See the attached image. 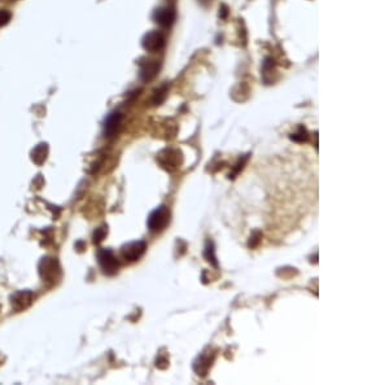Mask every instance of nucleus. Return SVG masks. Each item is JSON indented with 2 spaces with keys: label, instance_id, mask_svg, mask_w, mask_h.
I'll return each mask as SVG.
<instances>
[{
  "label": "nucleus",
  "instance_id": "18",
  "mask_svg": "<svg viewBox=\"0 0 389 385\" xmlns=\"http://www.w3.org/2000/svg\"><path fill=\"white\" fill-rule=\"evenodd\" d=\"M261 238H262V234L259 231L252 232L251 239H249V243H248L249 248H256V247H257V245L259 244V241H261Z\"/></svg>",
  "mask_w": 389,
  "mask_h": 385
},
{
  "label": "nucleus",
  "instance_id": "17",
  "mask_svg": "<svg viewBox=\"0 0 389 385\" xmlns=\"http://www.w3.org/2000/svg\"><path fill=\"white\" fill-rule=\"evenodd\" d=\"M107 234H108V227H105V226L104 227L96 228V231L94 232V243H96V244L101 243V241L105 239Z\"/></svg>",
  "mask_w": 389,
  "mask_h": 385
},
{
  "label": "nucleus",
  "instance_id": "6",
  "mask_svg": "<svg viewBox=\"0 0 389 385\" xmlns=\"http://www.w3.org/2000/svg\"><path fill=\"white\" fill-rule=\"evenodd\" d=\"M39 274H41L42 279L46 281L54 283L55 280H57L60 276V265L56 258H43L39 263Z\"/></svg>",
  "mask_w": 389,
  "mask_h": 385
},
{
  "label": "nucleus",
  "instance_id": "15",
  "mask_svg": "<svg viewBox=\"0 0 389 385\" xmlns=\"http://www.w3.org/2000/svg\"><path fill=\"white\" fill-rule=\"evenodd\" d=\"M291 139L293 141H297V143H304V141H308V139H309L308 130H306L304 126H300L299 130H297V132H295V134L291 135Z\"/></svg>",
  "mask_w": 389,
  "mask_h": 385
},
{
  "label": "nucleus",
  "instance_id": "7",
  "mask_svg": "<svg viewBox=\"0 0 389 385\" xmlns=\"http://www.w3.org/2000/svg\"><path fill=\"white\" fill-rule=\"evenodd\" d=\"M145 251H147V244L144 241H131V243L122 247L121 256L128 262H135L138 261L139 258L143 257Z\"/></svg>",
  "mask_w": 389,
  "mask_h": 385
},
{
  "label": "nucleus",
  "instance_id": "19",
  "mask_svg": "<svg viewBox=\"0 0 389 385\" xmlns=\"http://www.w3.org/2000/svg\"><path fill=\"white\" fill-rule=\"evenodd\" d=\"M10 18H12L10 12H8L7 9H0V26L7 25L10 21Z\"/></svg>",
  "mask_w": 389,
  "mask_h": 385
},
{
  "label": "nucleus",
  "instance_id": "1",
  "mask_svg": "<svg viewBox=\"0 0 389 385\" xmlns=\"http://www.w3.org/2000/svg\"><path fill=\"white\" fill-rule=\"evenodd\" d=\"M170 217L171 214L168 206H165V205L158 206V208L154 209L151 213V215L148 217V230L151 232L164 231L166 226L170 223Z\"/></svg>",
  "mask_w": 389,
  "mask_h": 385
},
{
  "label": "nucleus",
  "instance_id": "16",
  "mask_svg": "<svg viewBox=\"0 0 389 385\" xmlns=\"http://www.w3.org/2000/svg\"><path fill=\"white\" fill-rule=\"evenodd\" d=\"M248 157H249V154H247L245 157H243V158H240V160H239V162H238V164H236V168L234 169V171H232V173H230V175H228V178H230V179H234V178H235L236 175H238L239 173H240V170H243L245 162L248 161Z\"/></svg>",
  "mask_w": 389,
  "mask_h": 385
},
{
  "label": "nucleus",
  "instance_id": "21",
  "mask_svg": "<svg viewBox=\"0 0 389 385\" xmlns=\"http://www.w3.org/2000/svg\"><path fill=\"white\" fill-rule=\"evenodd\" d=\"M197 1L200 4H201L202 7H208L209 4H210L211 1H213V0H197Z\"/></svg>",
  "mask_w": 389,
  "mask_h": 385
},
{
  "label": "nucleus",
  "instance_id": "4",
  "mask_svg": "<svg viewBox=\"0 0 389 385\" xmlns=\"http://www.w3.org/2000/svg\"><path fill=\"white\" fill-rule=\"evenodd\" d=\"M139 64V77L143 82H151L156 78L161 64L160 61L149 59V57H141L138 61Z\"/></svg>",
  "mask_w": 389,
  "mask_h": 385
},
{
  "label": "nucleus",
  "instance_id": "2",
  "mask_svg": "<svg viewBox=\"0 0 389 385\" xmlns=\"http://www.w3.org/2000/svg\"><path fill=\"white\" fill-rule=\"evenodd\" d=\"M157 161L165 170L175 171L183 164V156H182V152L179 149L166 148L157 154Z\"/></svg>",
  "mask_w": 389,
  "mask_h": 385
},
{
  "label": "nucleus",
  "instance_id": "10",
  "mask_svg": "<svg viewBox=\"0 0 389 385\" xmlns=\"http://www.w3.org/2000/svg\"><path fill=\"white\" fill-rule=\"evenodd\" d=\"M33 297L34 296L30 291H20L10 297V304H12L14 310L22 312V310H25V309H27L31 305Z\"/></svg>",
  "mask_w": 389,
  "mask_h": 385
},
{
  "label": "nucleus",
  "instance_id": "20",
  "mask_svg": "<svg viewBox=\"0 0 389 385\" xmlns=\"http://www.w3.org/2000/svg\"><path fill=\"white\" fill-rule=\"evenodd\" d=\"M228 16V7L226 5V4H222L221 8H219V17H221L222 20H226Z\"/></svg>",
  "mask_w": 389,
  "mask_h": 385
},
{
  "label": "nucleus",
  "instance_id": "14",
  "mask_svg": "<svg viewBox=\"0 0 389 385\" xmlns=\"http://www.w3.org/2000/svg\"><path fill=\"white\" fill-rule=\"evenodd\" d=\"M205 258L209 263L214 266V267H218V261H217V257H215V251H214V244L213 241L208 240L206 241V247H205Z\"/></svg>",
  "mask_w": 389,
  "mask_h": 385
},
{
  "label": "nucleus",
  "instance_id": "12",
  "mask_svg": "<svg viewBox=\"0 0 389 385\" xmlns=\"http://www.w3.org/2000/svg\"><path fill=\"white\" fill-rule=\"evenodd\" d=\"M213 359L214 358L210 359L209 355H201V357L198 358V362H196V365H194V371L197 372L198 375L205 376L206 375V372H208V370L210 369Z\"/></svg>",
  "mask_w": 389,
  "mask_h": 385
},
{
  "label": "nucleus",
  "instance_id": "8",
  "mask_svg": "<svg viewBox=\"0 0 389 385\" xmlns=\"http://www.w3.org/2000/svg\"><path fill=\"white\" fill-rule=\"evenodd\" d=\"M175 18H177V12L171 7L157 8L153 13L154 22L162 27H170L175 22Z\"/></svg>",
  "mask_w": 389,
  "mask_h": 385
},
{
  "label": "nucleus",
  "instance_id": "11",
  "mask_svg": "<svg viewBox=\"0 0 389 385\" xmlns=\"http://www.w3.org/2000/svg\"><path fill=\"white\" fill-rule=\"evenodd\" d=\"M48 156V144L47 143H41L37 147L34 148L31 152V160L37 165L44 164V161L47 160Z\"/></svg>",
  "mask_w": 389,
  "mask_h": 385
},
{
  "label": "nucleus",
  "instance_id": "3",
  "mask_svg": "<svg viewBox=\"0 0 389 385\" xmlns=\"http://www.w3.org/2000/svg\"><path fill=\"white\" fill-rule=\"evenodd\" d=\"M97 261L100 265L101 270L105 275H114L117 274L118 268H120V262L114 256L113 251L111 249H100L97 253Z\"/></svg>",
  "mask_w": 389,
  "mask_h": 385
},
{
  "label": "nucleus",
  "instance_id": "5",
  "mask_svg": "<svg viewBox=\"0 0 389 385\" xmlns=\"http://www.w3.org/2000/svg\"><path fill=\"white\" fill-rule=\"evenodd\" d=\"M165 44H166V38L162 33L160 31H149L141 39V46L144 48L147 52H151V54H156V52H160V51L164 50Z\"/></svg>",
  "mask_w": 389,
  "mask_h": 385
},
{
  "label": "nucleus",
  "instance_id": "9",
  "mask_svg": "<svg viewBox=\"0 0 389 385\" xmlns=\"http://www.w3.org/2000/svg\"><path fill=\"white\" fill-rule=\"evenodd\" d=\"M122 125V114L120 112H113L105 118L104 135L107 137H113L117 134Z\"/></svg>",
  "mask_w": 389,
  "mask_h": 385
},
{
  "label": "nucleus",
  "instance_id": "13",
  "mask_svg": "<svg viewBox=\"0 0 389 385\" xmlns=\"http://www.w3.org/2000/svg\"><path fill=\"white\" fill-rule=\"evenodd\" d=\"M168 84H162L161 87L156 88V90L153 91V95H152V103H153V105H161L165 101V99H166V96H168Z\"/></svg>",
  "mask_w": 389,
  "mask_h": 385
}]
</instances>
